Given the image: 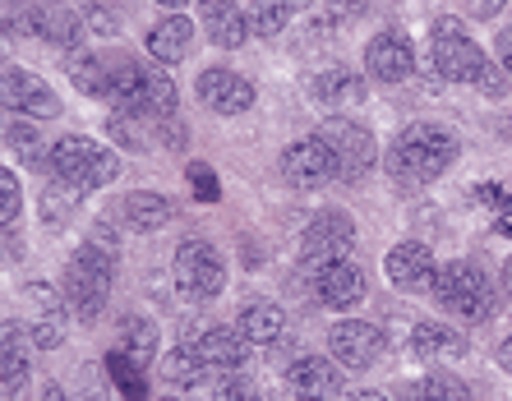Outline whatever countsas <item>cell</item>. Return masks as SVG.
Instances as JSON below:
<instances>
[{
  "mask_svg": "<svg viewBox=\"0 0 512 401\" xmlns=\"http://www.w3.org/2000/svg\"><path fill=\"white\" fill-rule=\"evenodd\" d=\"M494 51H499V65H503V74H512V28H503V33H499V42H494Z\"/></svg>",
  "mask_w": 512,
  "mask_h": 401,
  "instance_id": "obj_45",
  "label": "cell"
},
{
  "mask_svg": "<svg viewBox=\"0 0 512 401\" xmlns=\"http://www.w3.org/2000/svg\"><path fill=\"white\" fill-rule=\"evenodd\" d=\"M116 171H120V162L97 139L65 134V139L51 143V176H60L65 185H74V189H84V194L111 185V180H116Z\"/></svg>",
  "mask_w": 512,
  "mask_h": 401,
  "instance_id": "obj_4",
  "label": "cell"
},
{
  "mask_svg": "<svg viewBox=\"0 0 512 401\" xmlns=\"http://www.w3.org/2000/svg\"><path fill=\"white\" fill-rule=\"evenodd\" d=\"M157 5H167V10H180V5H190V0H157Z\"/></svg>",
  "mask_w": 512,
  "mask_h": 401,
  "instance_id": "obj_52",
  "label": "cell"
},
{
  "mask_svg": "<svg viewBox=\"0 0 512 401\" xmlns=\"http://www.w3.org/2000/svg\"><path fill=\"white\" fill-rule=\"evenodd\" d=\"M476 194H480V199H489V208H512V199H508V194H503L499 185H480Z\"/></svg>",
  "mask_w": 512,
  "mask_h": 401,
  "instance_id": "obj_47",
  "label": "cell"
},
{
  "mask_svg": "<svg viewBox=\"0 0 512 401\" xmlns=\"http://www.w3.org/2000/svg\"><path fill=\"white\" fill-rule=\"evenodd\" d=\"M319 139L337 153L342 180H360L374 162H379V143H374V134L351 116H328L323 120V130H319Z\"/></svg>",
  "mask_w": 512,
  "mask_h": 401,
  "instance_id": "obj_6",
  "label": "cell"
},
{
  "mask_svg": "<svg viewBox=\"0 0 512 401\" xmlns=\"http://www.w3.org/2000/svg\"><path fill=\"white\" fill-rule=\"evenodd\" d=\"M190 189H194V199H199V203H217V199H222V185H217V176L203 162L190 166Z\"/></svg>",
  "mask_w": 512,
  "mask_h": 401,
  "instance_id": "obj_37",
  "label": "cell"
},
{
  "mask_svg": "<svg viewBox=\"0 0 512 401\" xmlns=\"http://www.w3.org/2000/svg\"><path fill=\"white\" fill-rule=\"evenodd\" d=\"M171 272H176V291L185 300H213L227 286V259L208 240H185L171 259Z\"/></svg>",
  "mask_w": 512,
  "mask_h": 401,
  "instance_id": "obj_5",
  "label": "cell"
},
{
  "mask_svg": "<svg viewBox=\"0 0 512 401\" xmlns=\"http://www.w3.org/2000/svg\"><path fill=\"white\" fill-rule=\"evenodd\" d=\"M429 291H434V300H439L448 314H462L466 323H489L494 309H499V291H494V282L485 277V268H480V263H466V259L443 263V268L434 272Z\"/></svg>",
  "mask_w": 512,
  "mask_h": 401,
  "instance_id": "obj_2",
  "label": "cell"
},
{
  "mask_svg": "<svg viewBox=\"0 0 512 401\" xmlns=\"http://www.w3.org/2000/svg\"><path fill=\"white\" fill-rule=\"evenodd\" d=\"M351 245H356V222L346 213H337V208L319 213L300 231V259H305V268H323V263L346 259Z\"/></svg>",
  "mask_w": 512,
  "mask_h": 401,
  "instance_id": "obj_7",
  "label": "cell"
},
{
  "mask_svg": "<svg viewBox=\"0 0 512 401\" xmlns=\"http://www.w3.org/2000/svg\"><path fill=\"white\" fill-rule=\"evenodd\" d=\"M157 130H162V143H167V148H185V143H190V125H185L180 116L157 120Z\"/></svg>",
  "mask_w": 512,
  "mask_h": 401,
  "instance_id": "obj_41",
  "label": "cell"
},
{
  "mask_svg": "<svg viewBox=\"0 0 512 401\" xmlns=\"http://www.w3.org/2000/svg\"><path fill=\"white\" fill-rule=\"evenodd\" d=\"M0 37H5V24H0Z\"/></svg>",
  "mask_w": 512,
  "mask_h": 401,
  "instance_id": "obj_55",
  "label": "cell"
},
{
  "mask_svg": "<svg viewBox=\"0 0 512 401\" xmlns=\"http://www.w3.org/2000/svg\"><path fill=\"white\" fill-rule=\"evenodd\" d=\"M167 378L171 383H180V388H194V383L203 378V360L185 342H176V351L167 355Z\"/></svg>",
  "mask_w": 512,
  "mask_h": 401,
  "instance_id": "obj_34",
  "label": "cell"
},
{
  "mask_svg": "<svg viewBox=\"0 0 512 401\" xmlns=\"http://www.w3.org/2000/svg\"><path fill=\"white\" fill-rule=\"evenodd\" d=\"M282 176L296 189H319L328 180H342V166H337V153L319 134H305V139L282 148Z\"/></svg>",
  "mask_w": 512,
  "mask_h": 401,
  "instance_id": "obj_8",
  "label": "cell"
},
{
  "mask_svg": "<svg viewBox=\"0 0 512 401\" xmlns=\"http://www.w3.org/2000/svg\"><path fill=\"white\" fill-rule=\"evenodd\" d=\"M499 365L512 374V337H503V346H499Z\"/></svg>",
  "mask_w": 512,
  "mask_h": 401,
  "instance_id": "obj_50",
  "label": "cell"
},
{
  "mask_svg": "<svg viewBox=\"0 0 512 401\" xmlns=\"http://www.w3.org/2000/svg\"><path fill=\"white\" fill-rule=\"evenodd\" d=\"M203 28L213 37V47H222V51L245 47V37H250V19L231 0H203Z\"/></svg>",
  "mask_w": 512,
  "mask_h": 401,
  "instance_id": "obj_20",
  "label": "cell"
},
{
  "mask_svg": "<svg viewBox=\"0 0 512 401\" xmlns=\"http://www.w3.org/2000/svg\"><path fill=\"white\" fill-rule=\"evenodd\" d=\"M383 272H388V282L393 286L416 291V286H425L429 277H434V254H429V245H420V240H402V245L388 249Z\"/></svg>",
  "mask_w": 512,
  "mask_h": 401,
  "instance_id": "obj_19",
  "label": "cell"
},
{
  "mask_svg": "<svg viewBox=\"0 0 512 401\" xmlns=\"http://www.w3.org/2000/svg\"><path fill=\"white\" fill-rule=\"evenodd\" d=\"M10 148L24 166H33V171H51V148L42 143V130H33V120L10 125Z\"/></svg>",
  "mask_w": 512,
  "mask_h": 401,
  "instance_id": "obj_32",
  "label": "cell"
},
{
  "mask_svg": "<svg viewBox=\"0 0 512 401\" xmlns=\"http://www.w3.org/2000/svg\"><path fill=\"white\" fill-rule=\"evenodd\" d=\"M111 277H116V254L97 245H79L70 254V268H65V305L79 323H97L102 309H107L111 295Z\"/></svg>",
  "mask_w": 512,
  "mask_h": 401,
  "instance_id": "obj_3",
  "label": "cell"
},
{
  "mask_svg": "<svg viewBox=\"0 0 512 401\" xmlns=\"http://www.w3.org/2000/svg\"><path fill=\"white\" fill-rule=\"evenodd\" d=\"M314 295L328 309H356L365 300V272L351 259L323 263V268H314Z\"/></svg>",
  "mask_w": 512,
  "mask_h": 401,
  "instance_id": "obj_15",
  "label": "cell"
},
{
  "mask_svg": "<svg viewBox=\"0 0 512 401\" xmlns=\"http://www.w3.org/2000/svg\"><path fill=\"white\" fill-rule=\"evenodd\" d=\"M240 332L250 346H268L286 332V314L277 300H245L240 305Z\"/></svg>",
  "mask_w": 512,
  "mask_h": 401,
  "instance_id": "obj_24",
  "label": "cell"
},
{
  "mask_svg": "<svg viewBox=\"0 0 512 401\" xmlns=\"http://www.w3.org/2000/svg\"><path fill=\"white\" fill-rule=\"evenodd\" d=\"M434 74L448 83H476L480 65H485V51L471 42V37H434Z\"/></svg>",
  "mask_w": 512,
  "mask_h": 401,
  "instance_id": "obj_17",
  "label": "cell"
},
{
  "mask_svg": "<svg viewBox=\"0 0 512 401\" xmlns=\"http://www.w3.org/2000/svg\"><path fill=\"white\" fill-rule=\"evenodd\" d=\"M434 37H466V24L453 19V14H443V19H434Z\"/></svg>",
  "mask_w": 512,
  "mask_h": 401,
  "instance_id": "obj_44",
  "label": "cell"
},
{
  "mask_svg": "<svg viewBox=\"0 0 512 401\" xmlns=\"http://www.w3.org/2000/svg\"><path fill=\"white\" fill-rule=\"evenodd\" d=\"M453 162H457L453 130L429 125V120L406 125V130L397 134V143L388 148V176L402 189H420V185H429V180H439Z\"/></svg>",
  "mask_w": 512,
  "mask_h": 401,
  "instance_id": "obj_1",
  "label": "cell"
},
{
  "mask_svg": "<svg viewBox=\"0 0 512 401\" xmlns=\"http://www.w3.org/2000/svg\"><path fill=\"white\" fill-rule=\"evenodd\" d=\"M37 33L47 37L51 47H60V51H74L79 47V37H84V19H79V10L74 5H42L37 10Z\"/></svg>",
  "mask_w": 512,
  "mask_h": 401,
  "instance_id": "obj_25",
  "label": "cell"
},
{
  "mask_svg": "<svg viewBox=\"0 0 512 401\" xmlns=\"http://www.w3.org/2000/svg\"><path fill=\"white\" fill-rule=\"evenodd\" d=\"M88 28H93L97 37H116L120 33V19L111 10H102V5H97V10H88Z\"/></svg>",
  "mask_w": 512,
  "mask_h": 401,
  "instance_id": "obj_42",
  "label": "cell"
},
{
  "mask_svg": "<svg viewBox=\"0 0 512 401\" xmlns=\"http://www.w3.org/2000/svg\"><path fill=\"white\" fill-rule=\"evenodd\" d=\"M139 120L143 116H134V111H116V116H111V139L116 143H125V148H143V134H139Z\"/></svg>",
  "mask_w": 512,
  "mask_h": 401,
  "instance_id": "obj_36",
  "label": "cell"
},
{
  "mask_svg": "<svg viewBox=\"0 0 512 401\" xmlns=\"http://www.w3.org/2000/svg\"><path fill=\"white\" fill-rule=\"evenodd\" d=\"M466 5H471V14H476V19H494L508 0H466Z\"/></svg>",
  "mask_w": 512,
  "mask_h": 401,
  "instance_id": "obj_46",
  "label": "cell"
},
{
  "mask_svg": "<svg viewBox=\"0 0 512 401\" xmlns=\"http://www.w3.org/2000/svg\"><path fill=\"white\" fill-rule=\"evenodd\" d=\"M143 116L153 120L176 116V83L162 70H143Z\"/></svg>",
  "mask_w": 512,
  "mask_h": 401,
  "instance_id": "obj_31",
  "label": "cell"
},
{
  "mask_svg": "<svg viewBox=\"0 0 512 401\" xmlns=\"http://www.w3.org/2000/svg\"><path fill=\"white\" fill-rule=\"evenodd\" d=\"M342 401H388L383 392H374V388H360V392H346Z\"/></svg>",
  "mask_w": 512,
  "mask_h": 401,
  "instance_id": "obj_48",
  "label": "cell"
},
{
  "mask_svg": "<svg viewBox=\"0 0 512 401\" xmlns=\"http://www.w3.org/2000/svg\"><path fill=\"white\" fill-rule=\"evenodd\" d=\"M199 102L208 111H217V116H245V111L254 107V83L250 79H240L236 70H203L199 74Z\"/></svg>",
  "mask_w": 512,
  "mask_h": 401,
  "instance_id": "obj_12",
  "label": "cell"
},
{
  "mask_svg": "<svg viewBox=\"0 0 512 401\" xmlns=\"http://www.w3.org/2000/svg\"><path fill=\"white\" fill-rule=\"evenodd\" d=\"M213 401H259V392H254V383H245V378H227V383L213 388Z\"/></svg>",
  "mask_w": 512,
  "mask_h": 401,
  "instance_id": "obj_40",
  "label": "cell"
},
{
  "mask_svg": "<svg viewBox=\"0 0 512 401\" xmlns=\"http://www.w3.org/2000/svg\"><path fill=\"white\" fill-rule=\"evenodd\" d=\"M120 213H125V222H130L134 231H162V226L176 217V203H171L167 194H157V189H134V194L120 199Z\"/></svg>",
  "mask_w": 512,
  "mask_h": 401,
  "instance_id": "obj_22",
  "label": "cell"
},
{
  "mask_svg": "<svg viewBox=\"0 0 512 401\" xmlns=\"http://www.w3.org/2000/svg\"><path fill=\"white\" fill-rule=\"evenodd\" d=\"M120 351L130 355V360H139V365H148L157 355V323L143 319V314H130V319L120 323Z\"/></svg>",
  "mask_w": 512,
  "mask_h": 401,
  "instance_id": "obj_29",
  "label": "cell"
},
{
  "mask_svg": "<svg viewBox=\"0 0 512 401\" xmlns=\"http://www.w3.org/2000/svg\"><path fill=\"white\" fill-rule=\"evenodd\" d=\"M79 199H84V189L65 185L60 176H51V185L42 189V203H37V213H42V222L51 226V231H60V226H70L74 208H79Z\"/></svg>",
  "mask_w": 512,
  "mask_h": 401,
  "instance_id": "obj_27",
  "label": "cell"
},
{
  "mask_svg": "<svg viewBox=\"0 0 512 401\" xmlns=\"http://www.w3.org/2000/svg\"><path fill=\"white\" fill-rule=\"evenodd\" d=\"M107 374H111V383H116L120 392L130 401H148V378H143V365L139 360H130V355L120 351H107Z\"/></svg>",
  "mask_w": 512,
  "mask_h": 401,
  "instance_id": "obj_30",
  "label": "cell"
},
{
  "mask_svg": "<svg viewBox=\"0 0 512 401\" xmlns=\"http://www.w3.org/2000/svg\"><path fill=\"white\" fill-rule=\"evenodd\" d=\"M286 392L296 401H333L342 392V365L323 360V355H300L296 365L286 369Z\"/></svg>",
  "mask_w": 512,
  "mask_h": 401,
  "instance_id": "obj_13",
  "label": "cell"
},
{
  "mask_svg": "<svg viewBox=\"0 0 512 401\" xmlns=\"http://www.w3.org/2000/svg\"><path fill=\"white\" fill-rule=\"evenodd\" d=\"M370 10V0H328V19H356Z\"/></svg>",
  "mask_w": 512,
  "mask_h": 401,
  "instance_id": "obj_43",
  "label": "cell"
},
{
  "mask_svg": "<svg viewBox=\"0 0 512 401\" xmlns=\"http://www.w3.org/2000/svg\"><path fill=\"white\" fill-rule=\"evenodd\" d=\"M88 245H97V249H107V254H116V249H120V231H116V222H111V217H97L93 231H88Z\"/></svg>",
  "mask_w": 512,
  "mask_h": 401,
  "instance_id": "obj_39",
  "label": "cell"
},
{
  "mask_svg": "<svg viewBox=\"0 0 512 401\" xmlns=\"http://www.w3.org/2000/svg\"><path fill=\"white\" fill-rule=\"evenodd\" d=\"M190 42H194V19L171 14V19H157L153 33H148V56H153L157 65H176V60L190 51Z\"/></svg>",
  "mask_w": 512,
  "mask_h": 401,
  "instance_id": "obj_23",
  "label": "cell"
},
{
  "mask_svg": "<svg viewBox=\"0 0 512 401\" xmlns=\"http://www.w3.org/2000/svg\"><path fill=\"white\" fill-rule=\"evenodd\" d=\"M24 213V194H19V180H14L10 166H0V226H14Z\"/></svg>",
  "mask_w": 512,
  "mask_h": 401,
  "instance_id": "obj_35",
  "label": "cell"
},
{
  "mask_svg": "<svg viewBox=\"0 0 512 401\" xmlns=\"http://www.w3.org/2000/svg\"><path fill=\"white\" fill-rule=\"evenodd\" d=\"M365 70H370L374 79H383V83L411 79V70H416V47H411V37L379 33L370 47H365Z\"/></svg>",
  "mask_w": 512,
  "mask_h": 401,
  "instance_id": "obj_16",
  "label": "cell"
},
{
  "mask_svg": "<svg viewBox=\"0 0 512 401\" xmlns=\"http://www.w3.org/2000/svg\"><path fill=\"white\" fill-rule=\"evenodd\" d=\"M65 74H70V83L79 88V93H88V97H107V60L93 56V51L74 47L70 56H65Z\"/></svg>",
  "mask_w": 512,
  "mask_h": 401,
  "instance_id": "obj_26",
  "label": "cell"
},
{
  "mask_svg": "<svg viewBox=\"0 0 512 401\" xmlns=\"http://www.w3.org/2000/svg\"><path fill=\"white\" fill-rule=\"evenodd\" d=\"M245 19H250L254 37H277L291 24V0H254L250 10H245Z\"/></svg>",
  "mask_w": 512,
  "mask_h": 401,
  "instance_id": "obj_33",
  "label": "cell"
},
{
  "mask_svg": "<svg viewBox=\"0 0 512 401\" xmlns=\"http://www.w3.org/2000/svg\"><path fill=\"white\" fill-rule=\"evenodd\" d=\"M402 401H471V388L457 374L434 369L425 383H402Z\"/></svg>",
  "mask_w": 512,
  "mask_h": 401,
  "instance_id": "obj_28",
  "label": "cell"
},
{
  "mask_svg": "<svg viewBox=\"0 0 512 401\" xmlns=\"http://www.w3.org/2000/svg\"><path fill=\"white\" fill-rule=\"evenodd\" d=\"M162 401H180V397H162Z\"/></svg>",
  "mask_w": 512,
  "mask_h": 401,
  "instance_id": "obj_54",
  "label": "cell"
},
{
  "mask_svg": "<svg viewBox=\"0 0 512 401\" xmlns=\"http://www.w3.org/2000/svg\"><path fill=\"white\" fill-rule=\"evenodd\" d=\"M310 97L319 107H328V116H333V111H346V107H360V102H365V79L342 70V65H328V70H319L310 79Z\"/></svg>",
  "mask_w": 512,
  "mask_h": 401,
  "instance_id": "obj_18",
  "label": "cell"
},
{
  "mask_svg": "<svg viewBox=\"0 0 512 401\" xmlns=\"http://www.w3.org/2000/svg\"><path fill=\"white\" fill-rule=\"evenodd\" d=\"M300 5H310V0H291V10H300Z\"/></svg>",
  "mask_w": 512,
  "mask_h": 401,
  "instance_id": "obj_53",
  "label": "cell"
},
{
  "mask_svg": "<svg viewBox=\"0 0 512 401\" xmlns=\"http://www.w3.org/2000/svg\"><path fill=\"white\" fill-rule=\"evenodd\" d=\"M476 88L485 97H503V93H508V74H503V65L494 70V65L485 60V65H480V74H476Z\"/></svg>",
  "mask_w": 512,
  "mask_h": 401,
  "instance_id": "obj_38",
  "label": "cell"
},
{
  "mask_svg": "<svg viewBox=\"0 0 512 401\" xmlns=\"http://www.w3.org/2000/svg\"><path fill=\"white\" fill-rule=\"evenodd\" d=\"M180 342H185L194 355H199L203 369H240L245 360H250V351H254V346L245 342V332H231V328L185 332Z\"/></svg>",
  "mask_w": 512,
  "mask_h": 401,
  "instance_id": "obj_14",
  "label": "cell"
},
{
  "mask_svg": "<svg viewBox=\"0 0 512 401\" xmlns=\"http://www.w3.org/2000/svg\"><path fill=\"white\" fill-rule=\"evenodd\" d=\"M42 401H70V397H65V388H60V383H47V388H42Z\"/></svg>",
  "mask_w": 512,
  "mask_h": 401,
  "instance_id": "obj_49",
  "label": "cell"
},
{
  "mask_svg": "<svg viewBox=\"0 0 512 401\" xmlns=\"http://www.w3.org/2000/svg\"><path fill=\"white\" fill-rule=\"evenodd\" d=\"M0 107L24 120H51V116H60V97L33 70H5L0 74Z\"/></svg>",
  "mask_w": 512,
  "mask_h": 401,
  "instance_id": "obj_10",
  "label": "cell"
},
{
  "mask_svg": "<svg viewBox=\"0 0 512 401\" xmlns=\"http://www.w3.org/2000/svg\"><path fill=\"white\" fill-rule=\"evenodd\" d=\"M33 332L28 323H0V392L5 401H24L33 383Z\"/></svg>",
  "mask_w": 512,
  "mask_h": 401,
  "instance_id": "obj_9",
  "label": "cell"
},
{
  "mask_svg": "<svg viewBox=\"0 0 512 401\" xmlns=\"http://www.w3.org/2000/svg\"><path fill=\"white\" fill-rule=\"evenodd\" d=\"M411 355H420V360H457V355H466V337L439 319H425L411 328Z\"/></svg>",
  "mask_w": 512,
  "mask_h": 401,
  "instance_id": "obj_21",
  "label": "cell"
},
{
  "mask_svg": "<svg viewBox=\"0 0 512 401\" xmlns=\"http://www.w3.org/2000/svg\"><path fill=\"white\" fill-rule=\"evenodd\" d=\"M383 346H388L383 328L379 323H365V319H342L328 332V351H333V360L342 369H370L383 355Z\"/></svg>",
  "mask_w": 512,
  "mask_h": 401,
  "instance_id": "obj_11",
  "label": "cell"
},
{
  "mask_svg": "<svg viewBox=\"0 0 512 401\" xmlns=\"http://www.w3.org/2000/svg\"><path fill=\"white\" fill-rule=\"evenodd\" d=\"M503 291L512 295V254H508V263H503Z\"/></svg>",
  "mask_w": 512,
  "mask_h": 401,
  "instance_id": "obj_51",
  "label": "cell"
}]
</instances>
